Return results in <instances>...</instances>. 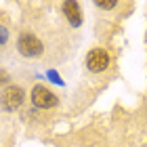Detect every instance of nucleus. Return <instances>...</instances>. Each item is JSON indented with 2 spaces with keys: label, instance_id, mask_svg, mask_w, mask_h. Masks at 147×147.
Returning a JSON list of instances; mask_svg holds the SVG:
<instances>
[{
  "label": "nucleus",
  "instance_id": "nucleus-7",
  "mask_svg": "<svg viewBox=\"0 0 147 147\" xmlns=\"http://www.w3.org/2000/svg\"><path fill=\"white\" fill-rule=\"evenodd\" d=\"M97 6L99 9H113L116 2H113V0H107V2H97Z\"/></svg>",
  "mask_w": 147,
  "mask_h": 147
},
{
  "label": "nucleus",
  "instance_id": "nucleus-6",
  "mask_svg": "<svg viewBox=\"0 0 147 147\" xmlns=\"http://www.w3.org/2000/svg\"><path fill=\"white\" fill-rule=\"evenodd\" d=\"M6 40H9V32H6V28H2V25H0V46L6 44Z\"/></svg>",
  "mask_w": 147,
  "mask_h": 147
},
{
  "label": "nucleus",
  "instance_id": "nucleus-2",
  "mask_svg": "<svg viewBox=\"0 0 147 147\" xmlns=\"http://www.w3.org/2000/svg\"><path fill=\"white\" fill-rule=\"evenodd\" d=\"M0 103H2V107L6 111L19 109L21 103H23V90L19 88V86H9V88H4L2 97H0Z\"/></svg>",
  "mask_w": 147,
  "mask_h": 147
},
{
  "label": "nucleus",
  "instance_id": "nucleus-5",
  "mask_svg": "<svg viewBox=\"0 0 147 147\" xmlns=\"http://www.w3.org/2000/svg\"><path fill=\"white\" fill-rule=\"evenodd\" d=\"M63 13H65V17L69 19L71 25H80L82 17H80V6H78V2H65L63 4Z\"/></svg>",
  "mask_w": 147,
  "mask_h": 147
},
{
  "label": "nucleus",
  "instance_id": "nucleus-4",
  "mask_svg": "<svg viewBox=\"0 0 147 147\" xmlns=\"http://www.w3.org/2000/svg\"><path fill=\"white\" fill-rule=\"evenodd\" d=\"M107 65H109V55L103 49H92L88 53V57H86V67L92 74H99V71L107 69Z\"/></svg>",
  "mask_w": 147,
  "mask_h": 147
},
{
  "label": "nucleus",
  "instance_id": "nucleus-1",
  "mask_svg": "<svg viewBox=\"0 0 147 147\" xmlns=\"http://www.w3.org/2000/svg\"><path fill=\"white\" fill-rule=\"evenodd\" d=\"M17 49H19V53H21L23 57H38V55H42V42H40L36 36H32V34H23L21 38H19Z\"/></svg>",
  "mask_w": 147,
  "mask_h": 147
},
{
  "label": "nucleus",
  "instance_id": "nucleus-3",
  "mask_svg": "<svg viewBox=\"0 0 147 147\" xmlns=\"http://www.w3.org/2000/svg\"><path fill=\"white\" fill-rule=\"evenodd\" d=\"M32 103H34L36 107L51 109V107L57 105V97L53 95L49 88H44V86H34V88H32Z\"/></svg>",
  "mask_w": 147,
  "mask_h": 147
}]
</instances>
